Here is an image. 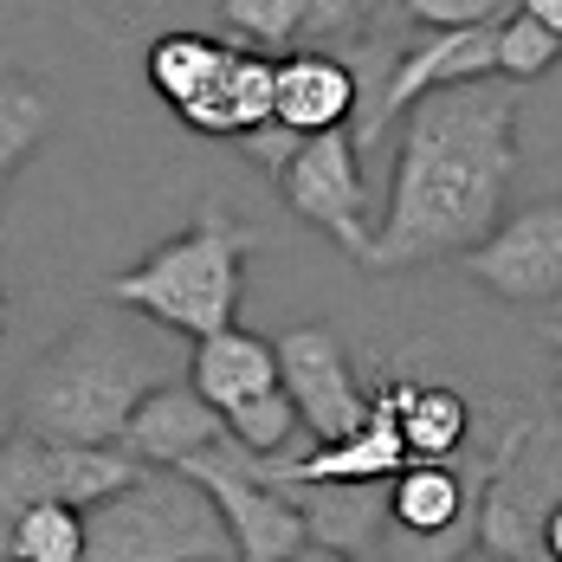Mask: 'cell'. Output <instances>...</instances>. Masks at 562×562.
<instances>
[{
    "mask_svg": "<svg viewBox=\"0 0 562 562\" xmlns=\"http://www.w3.org/2000/svg\"><path fill=\"white\" fill-rule=\"evenodd\" d=\"M517 91L524 85L510 78H472L407 111L369 259L375 272L465 259L505 226V194L517 175Z\"/></svg>",
    "mask_w": 562,
    "mask_h": 562,
    "instance_id": "1",
    "label": "cell"
},
{
    "mask_svg": "<svg viewBox=\"0 0 562 562\" xmlns=\"http://www.w3.org/2000/svg\"><path fill=\"white\" fill-rule=\"evenodd\" d=\"M194 356H181L175 330L149 324H78L53 349L26 362L13 382V434L26 440H71V447H116L130 414L156 389L181 382Z\"/></svg>",
    "mask_w": 562,
    "mask_h": 562,
    "instance_id": "2",
    "label": "cell"
},
{
    "mask_svg": "<svg viewBox=\"0 0 562 562\" xmlns=\"http://www.w3.org/2000/svg\"><path fill=\"white\" fill-rule=\"evenodd\" d=\"M266 246V233L246 221H233L226 207H201L188 233L162 239L156 252H143L130 272L104 279V297L162 324L175 337H221L233 330V311L246 297V259Z\"/></svg>",
    "mask_w": 562,
    "mask_h": 562,
    "instance_id": "3",
    "label": "cell"
},
{
    "mask_svg": "<svg viewBox=\"0 0 562 562\" xmlns=\"http://www.w3.org/2000/svg\"><path fill=\"white\" fill-rule=\"evenodd\" d=\"M233 530L207 485H194L175 465H149L130 492L91 510L85 562H226Z\"/></svg>",
    "mask_w": 562,
    "mask_h": 562,
    "instance_id": "4",
    "label": "cell"
},
{
    "mask_svg": "<svg viewBox=\"0 0 562 562\" xmlns=\"http://www.w3.org/2000/svg\"><path fill=\"white\" fill-rule=\"evenodd\" d=\"M149 465L123 447H71V440H26L13 434L0 452V517L20 505H78L98 510L104 498L130 492Z\"/></svg>",
    "mask_w": 562,
    "mask_h": 562,
    "instance_id": "5",
    "label": "cell"
},
{
    "mask_svg": "<svg viewBox=\"0 0 562 562\" xmlns=\"http://www.w3.org/2000/svg\"><path fill=\"white\" fill-rule=\"evenodd\" d=\"M284 207L304 214L311 226H324L337 239V252H349L356 266L375 259V226L362 221V149L349 130H324L297 149V162L279 181Z\"/></svg>",
    "mask_w": 562,
    "mask_h": 562,
    "instance_id": "6",
    "label": "cell"
},
{
    "mask_svg": "<svg viewBox=\"0 0 562 562\" xmlns=\"http://www.w3.org/2000/svg\"><path fill=\"white\" fill-rule=\"evenodd\" d=\"M175 472H188L194 485L214 492L226 530H233V550H239L233 562H297L311 550L304 510L291 505L279 485H266V479H252L246 465H233L226 447L201 452V459H188V465H175Z\"/></svg>",
    "mask_w": 562,
    "mask_h": 562,
    "instance_id": "7",
    "label": "cell"
},
{
    "mask_svg": "<svg viewBox=\"0 0 562 562\" xmlns=\"http://www.w3.org/2000/svg\"><path fill=\"white\" fill-rule=\"evenodd\" d=\"M279 369H284V389L297 401V414H304V427H311L324 447L369 427L375 394L356 382L349 349H342V337L330 324H291L279 337Z\"/></svg>",
    "mask_w": 562,
    "mask_h": 562,
    "instance_id": "8",
    "label": "cell"
},
{
    "mask_svg": "<svg viewBox=\"0 0 562 562\" xmlns=\"http://www.w3.org/2000/svg\"><path fill=\"white\" fill-rule=\"evenodd\" d=\"M459 266L485 284L492 297H505V304H550V297H562V201L517 207Z\"/></svg>",
    "mask_w": 562,
    "mask_h": 562,
    "instance_id": "9",
    "label": "cell"
},
{
    "mask_svg": "<svg viewBox=\"0 0 562 562\" xmlns=\"http://www.w3.org/2000/svg\"><path fill=\"white\" fill-rule=\"evenodd\" d=\"M226 434H233L226 414L194 389V382H169V389H156L136 414H130L123 447L136 452L143 465H188V459L214 452Z\"/></svg>",
    "mask_w": 562,
    "mask_h": 562,
    "instance_id": "10",
    "label": "cell"
},
{
    "mask_svg": "<svg viewBox=\"0 0 562 562\" xmlns=\"http://www.w3.org/2000/svg\"><path fill=\"white\" fill-rule=\"evenodd\" d=\"M279 492L304 510L317 550H342V557L369 562L382 530L394 524V479H375V485H279Z\"/></svg>",
    "mask_w": 562,
    "mask_h": 562,
    "instance_id": "11",
    "label": "cell"
},
{
    "mask_svg": "<svg viewBox=\"0 0 562 562\" xmlns=\"http://www.w3.org/2000/svg\"><path fill=\"white\" fill-rule=\"evenodd\" d=\"M472 78H498V26H459V33H420L407 58L394 65L389 85V116L414 111L420 98L472 85Z\"/></svg>",
    "mask_w": 562,
    "mask_h": 562,
    "instance_id": "12",
    "label": "cell"
},
{
    "mask_svg": "<svg viewBox=\"0 0 562 562\" xmlns=\"http://www.w3.org/2000/svg\"><path fill=\"white\" fill-rule=\"evenodd\" d=\"M175 116L188 130H201V136H233L239 143L246 130H259V123L279 116V58L259 53V46H233V58L221 65V78Z\"/></svg>",
    "mask_w": 562,
    "mask_h": 562,
    "instance_id": "13",
    "label": "cell"
},
{
    "mask_svg": "<svg viewBox=\"0 0 562 562\" xmlns=\"http://www.w3.org/2000/svg\"><path fill=\"white\" fill-rule=\"evenodd\" d=\"M279 123L324 136V130H349L356 123V71L342 53L304 46V53L279 58Z\"/></svg>",
    "mask_w": 562,
    "mask_h": 562,
    "instance_id": "14",
    "label": "cell"
},
{
    "mask_svg": "<svg viewBox=\"0 0 562 562\" xmlns=\"http://www.w3.org/2000/svg\"><path fill=\"white\" fill-rule=\"evenodd\" d=\"M188 382L207 394L221 414H239L246 401L284 389L279 342L252 337V330H221V337H201V342H194V369H188Z\"/></svg>",
    "mask_w": 562,
    "mask_h": 562,
    "instance_id": "15",
    "label": "cell"
},
{
    "mask_svg": "<svg viewBox=\"0 0 562 562\" xmlns=\"http://www.w3.org/2000/svg\"><path fill=\"white\" fill-rule=\"evenodd\" d=\"M239 40H226V33H207V26H169V33H156L149 40V91L169 104V111H188L214 78H221V65L233 58Z\"/></svg>",
    "mask_w": 562,
    "mask_h": 562,
    "instance_id": "16",
    "label": "cell"
},
{
    "mask_svg": "<svg viewBox=\"0 0 562 562\" xmlns=\"http://www.w3.org/2000/svg\"><path fill=\"white\" fill-rule=\"evenodd\" d=\"M401 407V434L414 459H459L472 440V407L447 382H389Z\"/></svg>",
    "mask_w": 562,
    "mask_h": 562,
    "instance_id": "17",
    "label": "cell"
},
{
    "mask_svg": "<svg viewBox=\"0 0 562 562\" xmlns=\"http://www.w3.org/2000/svg\"><path fill=\"white\" fill-rule=\"evenodd\" d=\"M91 510L78 505H20L0 517V557L7 562H85Z\"/></svg>",
    "mask_w": 562,
    "mask_h": 562,
    "instance_id": "18",
    "label": "cell"
},
{
    "mask_svg": "<svg viewBox=\"0 0 562 562\" xmlns=\"http://www.w3.org/2000/svg\"><path fill=\"white\" fill-rule=\"evenodd\" d=\"M53 136V104H46V91H33L20 71L0 85V169L20 175V162L40 149Z\"/></svg>",
    "mask_w": 562,
    "mask_h": 562,
    "instance_id": "19",
    "label": "cell"
},
{
    "mask_svg": "<svg viewBox=\"0 0 562 562\" xmlns=\"http://www.w3.org/2000/svg\"><path fill=\"white\" fill-rule=\"evenodd\" d=\"M214 13H221L226 40H239V46H291V40H304L311 0H221Z\"/></svg>",
    "mask_w": 562,
    "mask_h": 562,
    "instance_id": "20",
    "label": "cell"
},
{
    "mask_svg": "<svg viewBox=\"0 0 562 562\" xmlns=\"http://www.w3.org/2000/svg\"><path fill=\"white\" fill-rule=\"evenodd\" d=\"M557 58H562V40L550 33V26H537L524 7H517L510 20H498V78L530 85V78H543Z\"/></svg>",
    "mask_w": 562,
    "mask_h": 562,
    "instance_id": "21",
    "label": "cell"
},
{
    "mask_svg": "<svg viewBox=\"0 0 562 562\" xmlns=\"http://www.w3.org/2000/svg\"><path fill=\"white\" fill-rule=\"evenodd\" d=\"M226 427H233V440H239V447L284 452L297 434H304V414H297L291 389H272V394H259V401H246L239 414H226Z\"/></svg>",
    "mask_w": 562,
    "mask_h": 562,
    "instance_id": "22",
    "label": "cell"
},
{
    "mask_svg": "<svg viewBox=\"0 0 562 562\" xmlns=\"http://www.w3.org/2000/svg\"><path fill=\"white\" fill-rule=\"evenodd\" d=\"M401 0H311V20H304V40L311 46H349V40H362V33H375L382 20H389Z\"/></svg>",
    "mask_w": 562,
    "mask_h": 562,
    "instance_id": "23",
    "label": "cell"
},
{
    "mask_svg": "<svg viewBox=\"0 0 562 562\" xmlns=\"http://www.w3.org/2000/svg\"><path fill=\"white\" fill-rule=\"evenodd\" d=\"M407 20L420 33H459V26H498L510 20V0H407Z\"/></svg>",
    "mask_w": 562,
    "mask_h": 562,
    "instance_id": "24",
    "label": "cell"
},
{
    "mask_svg": "<svg viewBox=\"0 0 562 562\" xmlns=\"http://www.w3.org/2000/svg\"><path fill=\"white\" fill-rule=\"evenodd\" d=\"M304 143H311V136H304V130H291V123H279V116L239 136V149H246V162H259V169L272 175V181H284V169L297 162V149H304Z\"/></svg>",
    "mask_w": 562,
    "mask_h": 562,
    "instance_id": "25",
    "label": "cell"
},
{
    "mask_svg": "<svg viewBox=\"0 0 562 562\" xmlns=\"http://www.w3.org/2000/svg\"><path fill=\"white\" fill-rule=\"evenodd\" d=\"M98 7L111 13L116 26H143V20L162 26V20H181L188 7H207V0H98ZM214 7H221V0H214ZM162 33H169V26H162Z\"/></svg>",
    "mask_w": 562,
    "mask_h": 562,
    "instance_id": "26",
    "label": "cell"
},
{
    "mask_svg": "<svg viewBox=\"0 0 562 562\" xmlns=\"http://www.w3.org/2000/svg\"><path fill=\"white\" fill-rule=\"evenodd\" d=\"M524 13H530L537 26H550V33L562 40V0H524Z\"/></svg>",
    "mask_w": 562,
    "mask_h": 562,
    "instance_id": "27",
    "label": "cell"
},
{
    "mask_svg": "<svg viewBox=\"0 0 562 562\" xmlns=\"http://www.w3.org/2000/svg\"><path fill=\"white\" fill-rule=\"evenodd\" d=\"M543 557H550V562H562V505L550 510V524H543Z\"/></svg>",
    "mask_w": 562,
    "mask_h": 562,
    "instance_id": "28",
    "label": "cell"
},
{
    "mask_svg": "<svg viewBox=\"0 0 562 562\" xmlns=\"http://www.w3.org/2000/svg\"><path fill=\"white\" fill-rule=\"evenodd\" d=\"M297 562H362V557H342V550H317V543H311Z\"/></svg>",
    "mask_w": 562,
    "mask_h": 562,
    "instance_id": "29",
    "label": "cell"
},
{
    "mask_svg": "<svg viewBox=\"0 0 562 562\" xmlns=\"http://www.w3.org/2000/svg\"><path fill=\"white\" fill-rule=\"evenodd\" d=\"M537 337H543V342H550V349H557V356H562V324H543Z\"/></svg>",
    "mask_w": 562,
    "mask_h": 562,
    "instance_id": "30",
    "label": "cell"
},
{
    "mask_svg": "<svg viewBox=\"0 0 562 562\" xmlns=\"http://www.w3.org/2000/svg\"><path fill=\"white\" fill-rule=\"evenodd\" d=\"M557 401H562V375H557Z\"/></svg>",
    "mask_w": 562,
    "mask_h": 562,
    "instance_id": "31",
    "label": "cell"
}]
</instances>
